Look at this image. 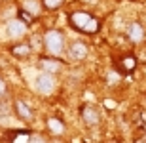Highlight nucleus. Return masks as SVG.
<instances>
[{
	"mask_svg": "<svg viewBox=\"0 0 146 143\" xmlns=\"http://www.w3.org/2000/svg\"><path fill=\"white\" fill-rule=\"evenodd\" d=\"M82 118H84V122L87 126H95V124L101 122V113L93 105H84L82 107Z\"/></svg>",
	"mask_w": 146,
	"mask_h": 143,
	"instance_id": "4",
	"label": "nucleus"
},
{
	"mask_svg": "<svg viewBox=\"0 0 146 143\" xmlns=\"http://www.w3.org/2000/svg\"><path fill=\"white\" fill-rule=\"evenodd\" d=\"M127 36H129L131 42H141L144 38V29H142L141 23H131L129 29H127Z\"/></svg>",
	"mask_w": 146,
	"mask_h": 143,
	"instance_id": "8",
	"label": "nucleus"
},
{
	"mask_svg": "<svg viewBox=\"0 0 146 143\" xmlns=\"http://www.w3.org/2000/svg\"><path fill=\"white\" fill-rule=\"evenodd\" d=\"M44 46H46V52L49 54V57H59L65 50V38L59 31L51 29L44 34Z\"/></svg>",
	"mask_w": 146,
	"mask_h": 143,
	"instance_id": "2",
	"label": "nucleus"
},
{
	"mask_svg": "<svg viewBox=\"0 0 146 143\" xmlns=\"http://www.w3.org/2000/svg\"><path fill=\"white\" fill-rule=\"evenodd\" d=\"M21 10H25V11H29V13H31V15H38V13H40V4H38L36 0H25V2H23V8Z\"/></svg>",
	"mask_w": 146,
	"mask_h": 143,
	"instance_id": "12",
	"label": "nucleus"
},
{
	"mask_svg": "<svg viewBox=\"0 0 146 143\" xmlns=\"http://www.w3.org/2000/svg\"><path fill=\"white\" fill-rule=\"evenodd\" d=\"M11 54L15 57H27L31 54V44H17L11 48Z\"/></svg>",
	"mask_w": 146,
	"mask_h": 143,
	"instance_id": "13",
	"label": "nucleus"
},
{
	"mask_svg": "<svg viewBox=\"0 0 146 143\" xmlns=\"http://www.w3.org/2000/svg\"><path fill=\"white\" fill-rule=\"evenodd\" d=\"M42 4L46 10H57L63 6V0H42Z\"/></svg>",
	"mask_w": 146,
	"mask_h": 143,
	"instance_id": "14",
	"label": "nucleus"
},
{
	"mask_svg": "<svg viewBox=\"0 0 146 143\" xmlns=\"http://www.w3.org/2000/svg\"><path fill=\"white\" fill-rule=\"evenodd\" d=\"M19 19H21V21L25 23V25H31V23H33V19H34V17L31 15L29 11H25V10H19Z\"/></svg>",
	"mask_w": 146,
	"mask_h": 143,
	"instance_id": "15",
	"label": "nucleus"
},
{
	"mask_svg": "<svg viewBox=\"0 0 146 143\" xmlns=\"http://www.w3.org/2000/svg\"><path fill=\"white\" fill-rule=\"evenodd\" d=\"M144 141H146V136H144Z\"/></svg>",
	"mask_w": 146,
	"mask_h": 143,
	"instance_id": "19",
	"label": "nucleus"
},
{
	"mask_svg": "<svg viewBox=\"0 0 146 143\" xmlns=\"http://www.w3.org/2000/svg\"><path fill=\"white\" fill-rule=\"evenodd\" d=\"M27 143H46V139H44L42 136H29Z\"/></svg>",
	"mask_w": 146,
	"mask_h": 143,
	"instance_id": "16",
	"label": "nucleus"
},
{
	"mask_svg": "<svg viewBox=\"0 0 146 143\" xmlns=\"http://www.w3.org/2000/svg\"><path fill=\"white\" fill-rule=\"evenodd\" d=\"M135 67H137V59L133 55H125V57H121V61H119V69L123 73H133Z\"/></svg>",
	"mask_w": 146,
	"mask_h": 143,
	"instance_id": "11",
	"label": "nucleus"
},
{
	"mask_svg": "<svg viewBox=\"0 0 146 143\" xmlns=\"http://www.w3.org/2000/svg\"><path fill=\"white\" fill-rule=\"evenodd\" d=\"M15 113L19 118H23V120H33V111H31V107H29L27 103H23L21 99H17L15 101Z\"/></svg>",
	"mask_w": 146,
	"mask_h": 143,
	"instance_id": "9",
	"label": "nucleus"
},
{
	"mask_svg": "<svg viewBox=\"0 0 146 143\" xmlns=\"http://www.w3.org/2000/svg\"><path fill=\"white\" fill-rule=\"evenodd\" d=\"M27 33V25L17 17V19H11L10 23H8V34H10L11 38H19V36H23V34Z\"/></svg>",
	"mask_w": 146,
	"mask_h": 143,
	"instance_id": "6",
	"label": "nucleus"
},
{
	"mask_svg": "<svg viewBox=\"0 0 146 143\" xmlns=\"http://www.w3.org/2000/svg\"><path fill=\"white\" fill-rule=\"evenodd\" d=\"M68 54H70L72 59L82 61V59L87 57V46L84 44V42H74V44L70 46V50H68Z\"/></svg>",
	"mask_w": 146,
	"mask_h": 143,
	"instance_id": "7",
	"label": "nucleus"
},
{
	"mask_svg": "<svg viewBox=\"0 0 146 143\" xmlns=\"http://www.w3.org/2000/svg\"><path fill=\"white\" fill-rule=\"evenodd\" d=\"M61 67H63V63L57 57H40V61H38V69H42L48 75H53V73L61 71Z\"/></svg>",
	"mask_w": 146,
	"mask_h": 143,
	"instance_id": "5",
	"label": "nucleus"
},
{
	"mask_svg": "<svg viewBox=\"0 0 146 143\" xmlns=\"http://www.w3.org/2000/svg\"><path fill=\"white\" fill-rule=\"evenodd\" d=\"M68 23H70L76 31L86 33V34H95L101 29L99 19L93 17L91 13H87V11H74V13H70L68 15Z\"/></svg>",
	"mask_w": 146,
	"mask_h": 143,
	"instance_id": "1",
	"label": "nucleus"
},
{
	"mask_svg": "<svg viewBox=\"0 0 146 143\" xmlns=\"http://www.w3.org/2000/svg\"><path fill=\"white\" fill-rule=\"evenodd\" d=\"M36 90L40 94H51L55 90V78L53 75H48V73H42L36 77Z\"/></svg>",
	"mask_w": 146,
	"mask_h": 143,
	"instance_id": "3",
	"label": "nucleus"
},
{
	"mask_svg": "<svg viewBox=\"0 0 146 143\" xmlns=\"http://www.w3.org/2000/svg\"><path fill=\"white\" fill-rule=\"evenodd\" d=\"M48 128H49V132L53 134V136H61V134L65 132V124H63L59 118H55V116L48 118Z\"/></svg>",
	"mask_w": 146,
	"mask_h": 143,
	"instance_id": "10",
	"label": "nucleus"
},
{
	"mask_svg": "<svg viewBox=\"0 0 146 143\" xmlns=\"http://www.w3.org/2000/svg\"><path fill=\"white\" fill-rule=\"evenodd\" d=\"M135 143H146V141H144V139H137Z\"/></svg>",
	"mask_w": 146,
	"mask_h": 143,
	"instance_id": "18",
	"label": "nucleus"
},
{
	"mask_svg": "<svg viewBox=\"0 0 146 143\" xmlns=\"http://www.w3.org/2000/svg\"><path fill=\"white\" fill-rule=\"evenodd\" d=\"M6 95V84H4V80L0 78V97H4Z\"/></svg>",
	"mask_w": 146,
	"mask_h": 143,
	"instance_id": "17",
	"label": "nucleus"
}]
</instances>
